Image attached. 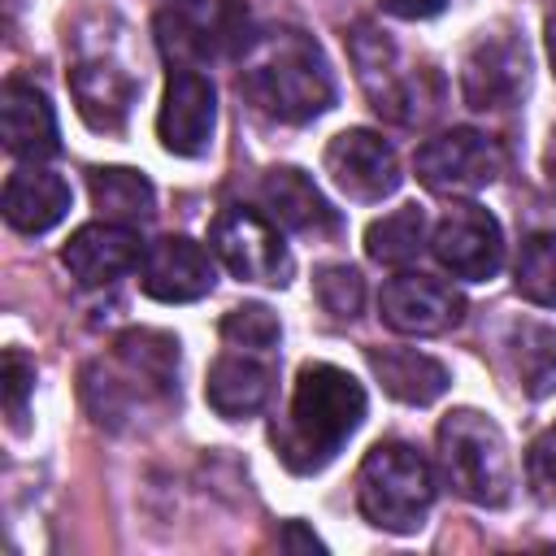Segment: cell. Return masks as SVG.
Here are the masks:
<instances>
[{"mask_svg":"<svg viewBox=\"0 0 556 556\" xmlns=\"http://www.w3.org/2000/svg\"><path fill=\"white\" fill-rule=\"evenodd\" d=\"M239 91L256 113L300 126L334 104V74L313 35L295 26H274L248 39Z\"/></svg>","mask_w":556,"mask_h":556,"instance_id":"6da1fadb","label":"cell"},{"mask_svg":"<svg viewBox=\"0 0 556 556\" xmlns=\"http://www.w3.org/2000/svg\"><path fill=\"white\" fill-rule=\"evenodd\" d=\"M361 421H365V387L339 365L308 361L295 374L287 417L274 426L278 460L295 473H317L339 456V447L356 434Z\"/></svg>","mask_w":556,"mask_h":556,"instance_id":"7a4b0ae2","label":"cell"},{"mask_svg":"<svg viewBox=\"0 0 556 556\" xmlns=\"http://www.w3.org/2000/svg\"><path fill=\"white\" fill-rule=\"evenodd\" d=\"M178 395V339L165 330H126L109 361L83 369V404L100 426H122L139 400Z\"/></svg>","mask_w":556,"mask_h":556,"instance_id":"3957f363","label":"cell"},{"mask_svg":"<svg viewBox=\"0 0 556 556\" xmlns=\"http://www.w3.org/2000/svg\"><path fill=\"white\" fill-rule=\"evenodd\" d=\"M356 504L361 517L387 534L421 530L434 504V473L426 456L400 439L374 443L356 469Z\"/></svg>","mask_w":556,"mask_h":556,"instance_id":"277c9868","label":"cell"},{"mask_svg":"<svg viewBox=\"0 0 556 556\" xmlns=\"http://www.w3.org/2000/svg\"><path fill=\"white\" fill-rule=\"evenodd\" d=\"M439 469L447 486L478 508H504L513 500V456L504 430L478 408H456L439 421Z\"/></svg>","mask_w":556,"mask_h":556,"instance_id":"5b68a950","label":"cell"},{"mask_svg":"<svg viewBox=\"0 0 556 556\" xmlns=\"http://www.w3.org/2000/svg\"><path fill=\"white\" fill-rule=\"evenodd\" d=\"M348 48H352V65L356 78L369 96V104L400 122V126H417L430 113H439V78L430 70H413L404 65L395 39L374 26V22H356L348 30Z\"/></svg>","mask_w":556,"mask_h":556,"instance_id":"8992f818","label":"cell"},{"mask_svg":"<svg viewBox=\"0 0 556 556\" xmlns=\"http://www.w3.org/2000/svg\"><path fill=\"white\" fill-rule=\"evenodd\" d=\"M70 48H74L70 91H74L78 117L104 135L122 130L135 100H139V74L126 61L122 43L113 35H104V26H100V30H74Z\"/></svg>","mask_w":556,"mask_h":556,"instance_id":"52a82bcc","label":"cell"},{"mask_svg":"<svg viewBox=\"0 0 556 556\" xmlns=\"http://www.w3.org/2000/svg\"><path fill=\"white\" fill-rule=\"evenodd\" d=\"M178 4L156 17V43L174 70H200L204 61L222 52H243L252 30H248V9L239 0H217L213 9Z\"/></svg>","mask_w":556,"mask_h":556,"instance_id":"ba28073f","label":"cell"},{"mask_svg":"<svg viewBox=\"0 0 556 556\" xmlns=\"http://www.w3.org/2000/svg\"><path fill=\"white\" fill-rule=\"evenodd\" d=\"M208 239H213L217 261L239 282H261V287H287L291 282L295 261H291L274 217H265L256 208H243V204H230V208L217 213Z\"/></svg>","mask_w":556,"mask_h":556,"instance_id":"9c48e42d","label":"cell"},{"mask_svg":"<svg viewBox=\"0 0 556 556\" xmlns=\"http://www.w3.org/2000/svg\"><path fill=\"white\" fill-rule=\"evenodd\" d=\"M413 169L434 195H473L504 174V148L473 126H456L426 139L413 156Z\"/></svg>","mask_w":556,"mask_h":556,"instance_id":"30bf717a","label":"cell"},{"mask_svg":"<svg viewBox=\"0 0 556 556\" xmlns=\"http://www.w3.org/2000/svg\"><path fill=\"white\" fill-rule=\"evenodd\" d=\"M530 83V52L508 30H482L460 56V96L478 113L513 109Z\"/></svg>","mask_w":556,"mask_h":556,"instance_id":"8fae6325","label":"cell"},{"mask_svg":"<svg viewBox=\"0 0 556 556\" xmlns=\"http://www.w3.org/2000/svg\"><path fill=\"white\" fill-rule=\"evenodd\" d=\"M321 169H326V178H330L348 200H356V204H378V200H387V195L400 187V178H404L395 148H391L382 135L365 130V126L339 130V135L326 143V152H321Z\"/></svg>","mask_w":556,"mask_h":556,"instance_id":"7c38bea8","label":"cell"},{"mask_svg":"<svg viewBox=\"0 0 556 556\" xmlns=\"http://www.w3.org/2000/svg\"><path fill=\"white\" fill-rule=\"evenodd\" d=\"M217 130V87L200 70H169L161 113H156V139L174 156H204Z\"/></svg>","mask_w":556,"mask_h":556,"instance_id":"4fadbf2b","label":"cell"},{"mask_svg":"<svg viewBox=\"0 0 556 556\" xmlns=\"http://www.w3.org/2000/svg\"><path fill=\"white\" fill-rule=\"evenodd\" d=\"M439 265L465 282H486L504 265V230L482 204H456L439 217L430 239Z\"/></svg>","mask_w":556,"mask_h":556,"instance_id":"5bb4252c","label":"cell"},{"mask_svg":"<svg viewBox=\"0 0 556 556\" xmlns=\"http://www.w3.org/2000/svg\"><path fill=\"white\" fill-rule=\"evenodd\" d=\"M378 313L391 330L421 339L452 330L465 317V295L430 274H395L378 295Z\"/></svg>","mask_w":556,"mask_h":556,"instance_id":"9a60e30c","label":"cell"},{"mask_svg":"<svg viewBox=\"0 0 556 556\" xmlns=\"http://www.w3.org/2000/svg\"><path fill=\"white\" fill-rule=\"evenodd\" d=\"M217 282L213 256L187 239V235H165L156 243H148L143 265H139V287L143 295L161 300V304H191L204 300Z\"/></svg>","mask_w":556,"mask_h":556,"instance_id":"2e32d148","label":"cell"},{"mask_svg":"<svg viewBox=\"0 0 556 556\" xmlns=\"http://www.w3.org/2000/svg\"><path fill=\"white\" fill-rule=\"evenodd\" d=\"M143 239L135 226L122 222H87L70 235V243L61 248V265L70 269V278H78L83 287H104L126 278L130 269L143 265Z\"/></svg>","mask_w":556,"mask_h":556,"instance_id":"e0dca14e","label":"cell"},{"mask_svg":"<svg viewBox=\"0 0 556 556\" xmlns=\"http://www.w3.org/2000/svg\"><path fill=\"white\" fill-rule=\"evenodd\" d=\"M274 395V365L265 361V352H222L208 365V382H204V400L217 417L226 421H243L256 417Z\"/></svg>","mask_w":556,"mask_h":556,"instance_id":"ac0fdd59","label":"cell"},{"mask_svg":"<svg viewBox=\"0 0 556 556\" xmlns=\"http://www.w3.org/2000/svg\"><path fill=\"white\" fill-rule=\"evenodd\" d=\"M261 208L278 226H287L295 235H313V239L317 235H339V213L317 191V182L304 169H295V165L265 169V178H261Z\"/></svg>","mask_w":556,"mask_h":556,"instance_id":"d6986e66","label":"cell"},{"mask_svg":"<svg viewBox=\"0 0 556 556\" xmlns=\"http://www.w3.org/2000/svg\"><path fill=\"white\" fill-rule=\"evenodd\" d=\"M0 135L4 148L22 161H48L61 152V130H56V113L48 104V96L30 83H4L0 91Z\"/></svg>","mask_w":556,"mask_h":556,"instance_id":"ffe728a7","label":"cell"},{"mask_svg":"<svg viewBox=\"0 0 556 556\" xmlns=\"http://www.w3.org/2000/svg\"><path fill=\"white\" fill-rule=\"evenodd\" d=\"M0 208H4V222L22 235H43L52 230L65 213H70V182L43 165H22L9 174L4 182V195H0Z\"/></svg>","mask_w":556,"mask_h":556,"instance_id":"44dd1931","label":"cell"},{"mask_svg":"<svg viewBox=\"0 0 556 556\" xmlns=\"http://www.w3.org/2000/svg\"><path fill=\"white\" fill-rule=\"evenodd\" d=\"M365 356H369V369L382 382V391L404 404H434L452 382L443 361H434L417 348H369Z\"/></svg>","mask_w":556,"mask_h":556,"instance_id":"7402d4cb","label":"cell"},{"mask_svg":"<svg viewBox=\"0 0 556 556\" xmlns=\"http://www.w3.org/2000/svg\"><path fill=\"white\" fill-rule=\"evenodd\" d=\"M504 356L513 365L517 387L530 400H543L556 391V330L534 321V317H517L504 330Z\"/></svg>","mask_w":556,"mask_h":556,"instance_id":"603a6c76","label":"cell"},{"mask_svg":"<svg viewBox=\"0 0 556 556\" xmlns=\"http://www.w3.org/2000/svg\"><path fill=\"white\" fill-rule=\"evenodd\" d=\"M87 191L91 204L104 222H122V226H143L156 213V191L139 169L126 165H100L87 174Z\"/></svg>","mask_w":556,"mask_h":556,"instance_id":"cb8c5ba5","label":"cell"},{"mask_svg":"<svg viewBox=\"0 0 556 556\" xmlns=\"http://www.w3.org/2000/svg\"><path fill=\"white\" fill-rule=\"evenodd\" d=\"M421 248H426V208L417 204H400L387 217L369 222L365 230V252L378 265H408L421 256Z\"/></svg>","mask_w":556,"mask_h":556,"instance_id":"d4e9b609","label":"cell"},{"mask_svg":"<svg viewBox=\"0 0 556 556\" xmlns=\"http://www.w3.org/2000/svg\"><path fill=\"white\" fill-rule=\"evenodd\" d=\"M513 287L521 300L539 308H556V230H534L521 239L517 265H513Z\"/></svg>","mask_w":556,"mask_h":556,"instance_id":"484cf974","label":"cell"},{"mask_svg":"<svg viewBox=\"0 0 556 556\" xmlns=\"http://www.w3.org/2000/svg\"><path fill=\"white\" fill-rule=\"evenodd\" d=\"M222 339L230 348H243V352H274L278 339H282V326L278 317L265 308V304H239L222 317Z\"/></svg>","mask_w":556,"mask_h":556,"instance_id":"4316f807","label":"cell"},{"mask_svg":"<svg viewBox=\"0 0 556 556\" xmlns=\"http://www.w3.org/2000/svg\"><path fill=\"white\" fill-rule=\"evenodd\" d=\"M313 291H317V304L334 321H352L365 308V278L352 265H326V269H317Z\"/></svg>","mask_w":556,"mask_h":556,"instance_id":"83f0119b","label":"cell"},{"mask_svg":"<svg viewBox=\"0 0 556 556\" xmlns=\"http://www.w3.org/2000/svg\"><path fill=\"white\" fill-rule=\"evenodd\" d=\"M0 387H4V413H9V426L22 430L26 426V400L35 391V361L22 352V348H4V374H0Z\"/></svg>","mask_w":556,"mask_h":556,"instance_id":"f1b7e54d","label":"cell"},{"mask_svg":"<svg viewBox=\"0 0 556 556\" xmlns=\"http://www.w3.org/2000/svg\"><path fill=\"white\" fill-rule=\"evenodd\" d=\"M526 482L534 491L539 504L556 508V421L547 430H539V439L526 452Z\"/></svg>","mask_w":556,"mask_h":556,"instance_id":"f546056e","label":"cell"},{"mask_svg":"<svg viewBox=\"0 0 556 556\" xmlns=\"http://www.w3.org/2000/svg\"><path fill=\"white\" fill-rule=\"evenodd\" d=\"M391 17H404V22H421V17H434L447 0H378Z\"/></svg>","mask_w":556,"mask_h":556,"instance_id":"4dcf8cb0","label":"cell"},{"mask_svg":"<svg viewBox=\"0 0 556 556\" xmlns=\"http://www.w3.org/2000/svg\"><path fill=\"white\" fill-rule=\"evenodd\" d=\"M278 543H282V547H291V552H321V539H317V534H308L300 521H287V530L278 534Z\"/></svg>","mask_w":556,"mask_h":556,"instance_id":"1f68e13d","label":"cell"},{"mask_svg":"<svg viewBox=\"0 0 556 556\" xmlns=\"http://www.w3.org/2000/svg\"><path fill=\"white\" fill-rule=\"evenodd\" d=\"M543 169H547V178L556 182V130H552V139H547V152H543Z\"/></svg>","mask_w":556,"mask_h":556,"instance_id":"d6a6232c","label":"cell"},{"mask_svg":"<svg viewBox=\"0 0 556 556\" xmlns=\"http://www.w3.org/2000/svg\"><path fill=\"white\" fill-rule=\"evenodd\" d=\"M547 48H552V65H556V13L547 17Z\"/></svg>","mask_w":556,"mask_h":556,"instance_id":"836d02e7","label":"cell"},{"mask_svg":"<svg viewBox=\"0 0 556 556\" xmlns=\"http://www.w3.org/2000/svg\"><path fill=\"white\" fill-rule=\"evenodd\" d=\"M178 4H195V0H178Z\"/></svg>","mask_w":556,"mask_h":556,"instance_id":"e575fe53","label":"cell"}]
</instances>
